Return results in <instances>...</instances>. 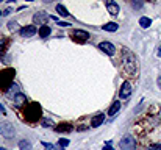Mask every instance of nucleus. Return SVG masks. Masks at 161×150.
Masks as SVG:
<instances>
[{"label":"nucleus","instance_id":"c85d7f7f","mask_svg":"<svg viewBox=\"0 0 161 150\" xmlns=\"http://www.w3.org/2000/svg\"><path fill=\"white\" fill-rule=\"evenodd\" d=\"M53 150H66V148H63V147H60V145L57 144V145H53Z\"/></svg>","mask_w":161,"mask_h":150},{"label":"nucleus","instance_id":"412c9836","mask_svg":"<svg viewBox=\"0 0 161 150\" xmlns=\"http://www.w3.org/2000/svg\"><path fill=\"white\" fill-rule=\"evenodd\" d=\"M8 94H9V95H13V94H14V97H16L17 94H20V92H19V86H17V85H11V86H9Z\"/></svg>","mask_w":161,"mask_h":150},{"label":"nucleus","instance_id":"9d476101","mask_svg":"<svg viewBox=\"0 0 161 150\" xmlns=\"http://www.w3.org/2000/svg\"><path fill=\"white\" fill-rule=\"evenodd\" d=\"M106 11H108L111 16H117L119 11H120V8H119V5H117L116 2H113V0H108V2H106Z\"/></svg>","mask_w":161,"mask_h":150},{"label":"nucleus","instance_id":"a211bd4d","mask_svg":"<svg viewBox=\"0 0 161 150\" xmlns=\"http://www.w3.org/2000/svg\"><path fill=\"white\" fill-rule=\"evenodd\" d=\"M57 11H58V14L63 16V17H68V16H69V11L66 9L63 5H57Z\"/></svg>","mask_w":161,"mask_h":150},{"label":"nucleus","instance_id":"7ed1b4c3","mask_svg":"<svg viewBox=\"0 0 161 150\" xmlns=\"http://www.w3.org/2000/svg\"><path fill=\"white\" fill-rule=\"evenodd\" d=\"M122 57H124V63L127 66V69L133 74V72H135V69H136V63H135V57H133V53L128 52V50H124Z\"/></svg>","mask_w":161,"mask_h":150},{"label":"nucleus","instance_id":"473e14b6","mask_svg":"<svg viewBox=\"0 0 161 150\" xmlns=\"http://www.w3.org/2000/svg\"><path fill=\"white\" fill-rule=\"evenodd\" d=\"M158 86H159V89H161V77L158 78Z\"/></svg>","mask_w":161,"mask_h":150},{"label":"nucleus","instance_id":"f257e3e1","mask_svg":"<svg viewBox=\"0 0 161 150\" xmlns=\"http://www.w3.org/2000/svg\"><path fill=\"white\" fill-rule=\"evenodd\" d=\"M25 116L28 120H38L41 117V106L38 103H30L28 108L25 110Z\"/></svg>","mask_w":161,"mask_h":150},{"label":"nucleus","instance_id":"6e6552de","mask_svg":"<svg viewBox=\"0 0 161 150\" xmlns=\"http://www.w3.org/2000/svg\"><path fill=\"white\" fill-rule=\"evenodd\" d=\"M130 94H131V85L128 81H124L122 86H120V91H119V97L120 99H128Z\"/></svg>","mask_w":161,"mask_h":150},{"label":"nucleus","instance_id":"f03ea898","mask_svg":"<svg viewBox=\"0 0 161 150\" xmlns=\"http://www.w3.org/2000/svg\"><path fill=\"white\" fill-rule=\"evenodd\" d=\"M119 147H120V150H135V148H136V141H135V138H133V136L125 134L124 138L120 139Z\"/></svg>","mask_w":161,"mask_h":150},{"label":"nucleus","instance_id":"c756f323","mask_svg":"<svg viewBox=\"0 0 161 150\" xmlns=\"http://www.w3.org/2000/svg\"><path fill=\"white\" fill-rule=\"evenodd\" d=\"M0 113L5 114V108H3V105H2V103H0Z\"/></svg>","mask_w":161,"mask_h":150},{"label":"nucleus","instance_id":"dca6fc26","mask_svg":"<svg viewBox=\"0 0 161 150\" xmlns=\"http://www.w3.org/2000/svg\"><path fill=\"white\" fill-rule=\"evenodd\" d=\"M25 102H27V97H25L24 94H17L16 97H14V105L16 106H22Z\"/></svg>","mask_w":161,"mask_h":150},{"label":"nucleus","instance_id":"a878e982","mask_svg":"<svg viewBox=\"0 0 161 150\" xmlns=\"http://www.w3.org/2000/svg\"><path fill=\"white\" fill-rule=\"evenodd\" d=\"M5 46V41H0V57H2V49Z\"/></svg>","mask_w":161,"mask_h":150},{"label":"nucleus","instance_id":"1a4fd4ad","mask_svg":"<svg viewBox=\"0 0 161 150\" xmlns=\"http://www.w3.org/2000/svg\"><path fill=\"white\" fill-rule=\"evenodd\" d=\"M103 122H105V114L103 113H99V114H96V116L91 119V127L92 128H97V127L103 125Z\"/></svg>","mask_w":161,"mask_h":150},{"label":"nucleus","instance_id":"ddd939ff","mask_svg":"<svg viewBox=\"0 0 161 150\" xmlns=\"http://www.w3.org/2000/svg\"><path fill=\"white\" fill-rule=\"evenodd\" d=\"M102 28L105 30V31H117L119 30V25L116 24V22H108V24H105V25H102Z\"/></svg>","mask_w":161,"mask_h":150},{"label":"nucleus","instance_id":"72a5a7b5","mask_svg":"<svg viewBox=\"0 0 161 150\" xmlns=\"http://www.w3.org/2000/svg\"><path fill=\"white\" fill-rule=\"evenodd\" d=\"M0 150H6V148H3V147H2V148H0Z\"/></svg>","mask_w":161,"mask_h":150},{"label":"nucleus","instance_id":"bb28decb","mask_svg":"<svg viewBox=\"0 0 161 150\" xmlns=\"http://www.w3.org/2000/svg\"><path fill=\"white\" fill-rule=\"evenodd\" d=\"M42 145H44L46 148H53V145H52V144H47V142H42Z\"/></svg>","mask_w":161,"mask_h":150},{"label":"nucleus","instance_id":"4be33fe9","mask_svg":"<svg viewBox=\"0 0 161 150\" xmlns=\"http://www.w3.org/2000/svg\"><path fill=\"white\" fill-rule=\"evenodd\" d=\"M58 145H60V147H63V148H64V147H68V145H69V139H64V138H63V139H60Z\"/></svg>","mask_w":161,"mask_h":150},{"label":"nucleus","instance_id":"5701e85b","mask_svg":"<svg viewBox=\"0 0 161 150\" xmlns=\"http://www.w3.org/2000/svg\"><path fill=\"white\" fill-rule=\"evenodd\" d=\"M149 150H161V144H153Z\"/></svg>","mask_w":161,"mask_h":150},{"label":"nucleus","instance_id":"39448f33","mask_svg":"<svg viewBox=\"0 0 161 150\" xmlns=\"http://www.w3.org/2000/svg\"><path fill=\"white\" fill-rule=\"evenodd\" d=\"M11 78H13V71H5L0 74V88H9L11 86Z\"/></svg>","mask_w":161,"mask_h":150},{"label":"nucleus","instance_id":"b1692460","mask_svg":"<svg viewBox=\"0 0 161 150\" xmlns=\"http://www.w3.org/2000/svg\"><path fill=\"white\" fill-rule=\"evenodd\" d=\"M42 124H44V127H50V125H52V122H50L49 119H44V120H42Z\"/></svg>","mask_w":161,"mask_h":150},{"label":"nucleus","instance_id":"423d86ee","mask_svg":"<svg viewBox=\"0 0 161 150\" xmlns=\"http://www.w3.org/2000/svg\"><path fill=\"white\" fill-rule=\"evenodd\" d=\"M47 20H49V14H47L46 11H38L36 14L33 16V24H35V25H41V27H44Z\"/></svg>","mask_w":161,"mask_h":150},{"label":"nucleus","instance_id":"2f4dec72","mask_svg":"<svg viewBox=\"0 0 161 150\" xmlns=\"http://www.w3.org/2000/svg\"><path fill=\"white\" fill-rule=\"evenodd\" d=\"M9 13H11V9H6V11H3V16H8Z\"/></svg>","mask_w":161,"mask_h":150},{"label":"nucleus","instance_id":"cd10ccee","mask_svg":"<svg viewBox=\"0 0 161 150\" xmlns=\"http://www.w3.org/2000/svg\"><path fill=\"white\" fill-rule=\"evenodd\" d=\"M14 25H17L16 22H9V30H14Z\"/></svg>","mask_w":161,"mask_h":150},{"label":"nucleus","instance_id":"f3484780","mask_svg":"<svg viewBox=\"0 0 161 150\" xmlns=\"http://www.w3.org/2000/svg\"><path fill=\"white\" fill-rule=\"evenodd\" d=\"M139 25L142 27V28H149V27L152 25V19H149V17L142 16V17L139 19Z\"/></svg>","mask_w":161,"mask_h":150},{"label":"nucleus","instance_id":"0eeeda50","mask_svg":"<svg viewBox=\"0 0 161 150\" xmlns=\"http://www.w3.org/2000/svg\"><path fill=\"white\" fill-rule=\"evenodd\" d=\"M99 49L103 53H106V55H110V57H113L114 53H116V47L111 42H108V41H102V42L99 44Z\"/></svg>","mask_w":161,"mask_h":150},{"label":"nucleus","instance_id":"7c9ffc66","mask_svg":"<svg viewBox=\"0 0 161 150\" xmlns=\"http://www.w3.org/2000/svg\"><path fill=\"white\" fill-rule=\"evenodd\" d=\"M103 150H113L111 145H103Z\"/></svg>","mask_w":161,"mask_h":150},{"label":"nucleus","instance_id":"9b49d317","mask_svg":"<svg viewBox=\"0 0 161 150\" xmlns=\"http://www.w3.org/2000/svg\"><path fill=\"white\" fill-rule=\"evenodd\" d=\"M20 36L22 38H30L36 33V27L35 25H28V27H24V28H20Z\"/></svg>","mask_w":161,"mask_h":150},{"label":"nucleus","instance_id":"2eb2a0df","mask_svg":"<svg viewBox=\"0 0 161 150\" xmlns=\"http://www.w3.org/2000/svg\"><path fill=\"white\" fill-rule=\"evenodd\" d=\"M50 33H52V28H50L49 25H44V27L39 28V36H41V38H47Z\"/></svg>","mask_w":161,"mask_h":150},{"label":"nucleus","instance_id":"6ab92c4d","mask_svg":"<svg viewBox=\"0 0 161 150\" xmlns=\"http://www.w3.org/2000/svg\"><path fill=\"white\" fill-rule=\"evenodd\" d=\"M55 130H57L58 133H63V131H71V130H72V127H71V125H68V124H60Z\"/></svg>","mask_w":161,"mask_h":150},{"label":"nucleus","instance_id":"4468645a","mask_svg":"<svg viewBox=\"0 0 161 150\" xmlns=\"http://www.w3.org/2000/svg\"><path fill=\"white\" fill-rule=\"evenodd\" d=\"M119 110H120V102H119V100H116V102L110 106L108 114H110V116H116V114L119 113Z\"/></svg>","mask_w":161,"mask_h":150},{"label":"nucleus","instance_id":"393cba45","mask_svg":"<svg viewBox=\"0 0 161 150\" xmlns=\"http://www.w3.org/2000/svg\"><path fill=\"white\" fill-rule=\"evenodd\" d=\"M58 25H60V27H69L71 24H69V22H58Z\"/></svg>","mask_w":161,"mask_h":150},{"label":"nucleus","instance_id":"f704fd0d","mask_svg":"<svg viewBox=\"0 0 161 150\" xmlns=\"http://www.w3.org/2000/svg\"><path fill=\"white\" fill-rule=\"evenodd\" d=\"M0 16H2V11H0Z\"/></svg>","mask_w":161,"mask_h":150},{"label":"nucleus","instance_id":"aec40b11","mask_svg":"<svg viewBox=\"0 0 161 150\" xmlns=\"http://www.w3.org/2000/svg\"><path fill=\"white\" fill-rule=\"evenodd\" d=\"M19 148H20V150H30V148H31V144H30L28 141L22 139V141H19Z\"/></svg>","mask_w":161,"mask_h":150},{"label":"nucleus","instance_id":"20e7f679","mask_svg":"<svg viewBox=\"0 0 161 150\" xmlns=\"http://www.w3.org/2000/svg\"><path fill=\"white\" fill-rule=\"evenodd\" d=\"M0 133L3 134V138H13L14 136V133H16V130H14V127H13V124H9V122H2L0 124Z\"/></svg>","mask_w":161,"mask_h":150},{"label":"nucleus","instance_id":"f8f14e48","mask_svg":"<svg viewBox=\"0 0 161 150\" xmlns=\"http://www.w3.org/2000/svg\"><path fill=\"white\" fill-rule=\"evenodd\" d=\"M72 36L75 39H80V41H86L89 38V33L88 31H83V30H74L72 31Z\"/></svg>","mask_w":161,"mask_h":150}]
</instances>
